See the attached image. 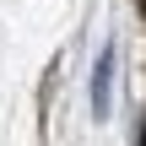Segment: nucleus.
Listing matches in <instances>:
<instances>
[{
  "label": "nucleus",
  "instance_id": "1",
  "mask_svg": "<svg viewBox=\"0 0 146 146\" xmlns=\"http://www.w3.org/2000/svg\"><path fill=\"white\" fill-rule=\"evenodd\" d=\"M141 16H146V0H141Z\"/></svg>",
  "mask_w": 146,
  "mask_h": 146
},
{
  "label": "nucleus",
  "instance_id": "2",
  "mask_svg": "<svg viewBox=\"0 0 146 146\" xmlns=\"http://www.w3.org/2000/svg\"><path fill=\"white\" fill-rule=\"evenodd\" d=\"M141 146H146V130H141Z\"/></svg>",
  "mask_w": 146,
  "mask_h": 146
}]
</instances>
